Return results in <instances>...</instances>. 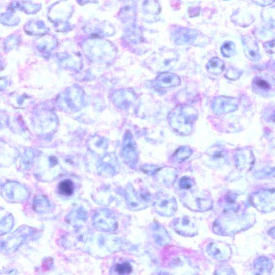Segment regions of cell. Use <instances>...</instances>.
<instances>
[{"label":"cell","mask_w":275,"mask_h":275,"mask_svg":"<svg viewBox=\"0 0 275 275\" xmlns=\"http://www.w3.org/2000/svg\"><path fill=\"white\" fill-rule=\"evenodd\" d=\"M155 83L160 88H168L180 85L181 79L176 74L166 72L161 73L156 78Z\"/></svg>","instance_id":"obj_15"},{"label":"cell","mask_w":275,"mask_h":275,"mask_svg":"<svg viewBox=\"0 0 275 275\" xmlns=\"http://www.w3.org/2000/svg\"><path fill=\"white\" fill-rule=\"evenodd\" d=\"M274 40L273 39L264 44L263 46L266 52L269 54L274 53Z\"/></svg>","instance_id":"obj_27"},{"label":"cell","mask_w":275,"mask_h":275,"mask_svg":"<svg viewBox=\"0 0 275 275\" xmlns=\"http://www.w3.org/2000/svg\"><path fill=\"white\" fill-rule=\"evenodd\" d=\"M157 213L164 216L173 215L177 211L178 204L176 198L169 194H160L154 203Z\"/></svg>","instance_id":"obj_6"},{"label":"cell","mask_w":275,"mask_h":275,"mask_svg":"<svg viewBox=\"0 0 275 275\" xmlns=\"http://www.w3.org/2000/svg\"><path fill=\"white\" fill-rule=\"evenodd\" d=\"M180 201L189 209L195 212L209 211L213 205L210 194L203 190L186 191L181 196Z\"/></svg>","instance_id":"obj_3"},{"label":"cell","mask_w":275,"mask_h":275,"mask_svg":"<svg viewBox=\"0 0 275 275\" xmlns=\"http://www.w3.org/2000/svg\"><path fill=\"white\" fill-rule=\"evenodd\" d=\"M235 160L238 170L248 172L253 168L255 157L251 149L242 148L238 150L235 154Z\"/></svg>","instance_id":"obj_11"},{"label":"cell","mask_w":275,"mask_h":275,"mask_svg":"<svg viewBox=\"0 0 275 275\" xmlns=\"http://www.w3.org/2000/svg\"><path fill=\"white\" fill-rule=\"evenodd\" d=\"M172 227L182 237H193L198 235V229L195 223L188 216L175 219L172 223Z\"/></svg>","instance_id":"obj_7"},{"label":"cell","mask_w":275,"mask_h":275,"mask_svg":"<svg viewBox=\"0 0 275 275\" xmlns=\"http://www.w3.org/2000/svg\"><path fill=\"white\" fill-rule=\"evenodd\" d=\"M193 151L188 146L178 148L173 155V159L177 163L184 162L192 154Z\"/></svg>","instance_id":"obj_21"},{"label":"cell","mask_w":275,"mask_h":275,"mask_svg":"<svg viewBox=\"0 0 275 275\" xmlns=\"http://www.w3.org/2000/svg\"><path fill=\"white\" fill-rule=\"evenodd\" d=\"M93 223L95 228L103 232H112L118 228V223L113 215L107 210H102L94 216Z\"/></svg>","instance_id":"obj_9"},{"label":"cell","mask_w":275,"mask_h":275,"mask_svg":"<svg viewBox=\"0 0 275 275\" xmlns=\"http://www.w3.org/2000/svg\"><path fill=\"white\" fill-rule=\"evenodd\" d=\"M214 275H237L235 271L231 266L222 265L215 270Z\"/></svg>","instance_id":"obj_24"},{"label":"cell","mask_w":275,"mask_h":275,"mask_svg":"<svg viewBox=\"0 0 275 275\" xmlns=\"http://www.w3.org/2000/svg\"><path fill=\"white\" fill-rule=\"evenodd\" d=\"M252 87L257 95L264 97H271L274 93V79L267 73H259L254 78Z\"/></svg>","instance_id":"obj_5"},{"label":"cell","mask_w":275,"mask_h":275,"mask_svg":"<svg viewBox=\"0 0 275 275\" xmlns=\"http://www.w3.org/2000/svg\"><path fill=\"white\" fill-rule=\"evenodd\" d=\"M206 251L212 259L221 262L230 260L232 254L230 245L219 241L210 243L207 246Z\"/></svg>","instance_id":"obj_8"},{"label":"cell","mask_w":275,"mask_h":275,"mask_svg":"<svg viewBox=\"0 0 275 275\" xmlns=\"http://www.w3.org/2000/svg\"><path fill=\"white\" fill-rule=\"evenodd\" d=\"M132 270V266L130 262L119 259L112 265L110 275H131Z\"/></svg>","instance_id":"obj_18"},{"label":"cell","mask_w":275,"mask_h":275,"mask_svg":"<svg viewBox=\"0 0 275 275\" xmlns=\"http://www.w3.org/2000/svg\"><path fill=\"white\" fill-rule=\"evenodd\" d=\"M242 73L243 72L239 69L231 68L227 70L225 77L231 80H236L240 77Z\"/></svg>","instance_id":"obj_25"},{"label":"cell","mask_w":275,"mask_h":275,"mask_svg":"<svg viewBox=\"0 0 275 275\" xmlns=\"http://www.w3.org/2000/svg\"><path fill=\"white\" fill-rule=\"evenodd\" d=\"M222 216L214 222L213 230L216 235L223 236H232L252 227L254 223L253 215H235L233 212Z\"/></svg>","instance_id":"obj_1"},{"label":"cell","mask_w":275,"mask_h":275,"mask_svg":"<svg viewBox=\"0 0 275 275\" xmlns=\"http://www.w3.org/2000/svg\"><path fill=\"white\" fill-rule=\"evenodd\" d=\"M197 113L193 107L180 105L175 107L170 114L171 127L180 135L188 136L192 132L197 119Z\"/></svg>","instance_id":"obj_2"},{"label":"cell","mask_w":275,"mask_h":275,"mask_svg":"<svg viewBox=\"0 0 275 275\" xmlns=\"http://www.w3.org/2000/svg\"><path fill=\"white\" fill-rule=\"evenodd\" d=\"M177 170L172 168H164L158 171L156 179L160 184L167 188L173 186L178 178Z\"/></svg>","instance_id":"obj_14"},{"label":"cell","mask_w":275,"mask_h":275,"mask_svg":"<svg viewBox=\"0 0 275 275\" xmlns=\"http://www.w3.org/2000/svg\"><path fill=\"white\" fill-rule=\"evenodd\" d=\"M74 187L73 183L70 180H65L61 182L59 186V191L62 195L70 196L74 192Z\"/></svg>","instance_id":"obj_23"},{"label":"cell","mask_w":275,"mask_h":275,"mask_svg":"<svg viewBox=\"0 0 275 275\" xmlns=\"http://www.w3.org/2000/svg\"><path fill=\"white\" fill-rule=\"evenodd\" d=\"M122 155L127 163L130 165L135 164L138 159V152L132 136L129 133L124 140L122 148Z\"/></svg>","instance_id":"obj_12"},{"label":"cell","mask_w":275,"mask_h":275,"mask_svg":"<svg viewBox=\"0 0 275 275\" xmlns=\"http://www.w3.org/2000/svg\"><path fill=\"white\" fill-rule=\"evenodd\" d=\"M243 46L245 54L248 60L253 62L260 61L261 56L259 45L256 40L252 36L246 35L243 37Z\"/></svg>","instance_id":"obj_13"},{"label":"cell","mask_w":275,"mask_h":275,"mask_svg":"<svg viewBox=\"0 0 275 275\" xmlns=\"http://www.w3.org/2000/svg\"><path fill=\"white\" fill-rule=\"evenodd\" d=\"M237 107V100L231 97L219 96L216 97L212 103V109L218 115L234 112Z\"/></svg>","instance_id":"obj_10"},{"label":"cell","mask_w":275,"mask_h":275,"mask_svg":"<svg viewBox=\"0 0 275 275\" xmlns=\"http://www.w3.org/2000/svg\"><path fill=\"white\" fill-rule=\"evenodd\" d=\"M255 3H257L258 4H260L259 5H261L262 6H263V5H264V6H265L266 5H269L271 3H273V2L262 1V2H257Z\"/></svg>","instance_id":"obj_28"},{"label":"cell","mask_w":275,"mask_h":275,"mask_svg":"<svg viewBox=\"0 0 275 275\" xmlns=\"http://www.w3.org/2000/svg\"><path fill=\"white\" fill-rule=\"evenodd\" d=\"M179 185L181 188L188 191L194 187V183L192 179L184 177L180 180Z\"/></svg>","instance_id":"obj_26"},{"label":"cell","mask_w":275,"mask_h":275,"mask_svg":"<svg viewBox=\"0 0 275 275\" xmlns=\"http://www.w3.org/2000/svg\"><path fill=\"white\" fill-rule=\"evenodd\" d=\"M154 242L159 246L168 245L171 242V238L164 227L158 224H154L151 229Z\"/></svg>","instance_id":"obj_16"},{"label":"cell","mask_w":275,"mask_h":275,"mask_svg":"<svg viewBox=\"0 0 275 275\" xmlns=\"http://www.w3.org/2000/svg\"><path fill=\"white\" fill-rule=\"evenodd\" d=\"M222 54L227 58H230L236 54V46L232 41H227L221 47Z\"/></svg>","instance_id":"obj_22"},{"label":"cell","mask_w":275,"mask_h":275,"mask_svg":"<svg viewBox=\"0 0 275 275\" xmlns=\"http://www.w3.org/2000/svg\"><path fill=\"white\" fill-rule=\"evenodd\" d=\"M252 205L262 213L273 211L275 207L274 189H261L256 191L250 198Z\"/></svg>","instance_id":"obj_4"},{"label":"cell","mask_w":275,"mask_h":275,"mask_svg":"<svg viewBox=\"0 0 275 275\" xmlns=\"http://www.w3.org/2000/svg\"><path fill=\"white\" fill-rule=\"evenodd\" d=\"M206 70L210 73L218 75L221 74L225 69L224 62L217 57H215L207 63L206 66Z\"/></svg>","instance_id":"obj_20"},{"label":"cell","mask_w":275,"mask_h":275,"mask_svg":"<svg viewBox=\"0 0 275 275\" xmlns=\"http://www.w3.org/2000/svg\"><path fill=\"white\" fill-rule=\"evenodd\" d=\"M156 275H171V274L167 272L161 271L160 272H158Z\"/></svg>","instance_id":"obj_29"},{"label":"cell","mask_w":275,"mask_h":275,"mask_svg":"<svg viewBox=\"0 0 275 275\" xmlns=\"http://www.w3.org/2000/svg\"><path fill=\"white\" fill-rule=\"evenodd\" d=\"M273 268L272 261L268 257H260L254 262V269L256 275H266Z\"/></svg>","instance_id":"obj_17"},{"label":"cell","mask_w":275,"mask_h":275,"mask_svg":"<svg viewBox=\"0 0 275 275\" xmlns=\"http://www.w3.org/2000/svg\"><path fill=\"white\" fill-rule=\"evenodd\" d=\"M127 201L131 210H139L147 207L146 202L148 201L144 199H140V195L135 194L132 188H130L127 191Z\"/></svg>","instance_id":"obj_19"}]
</instances>
